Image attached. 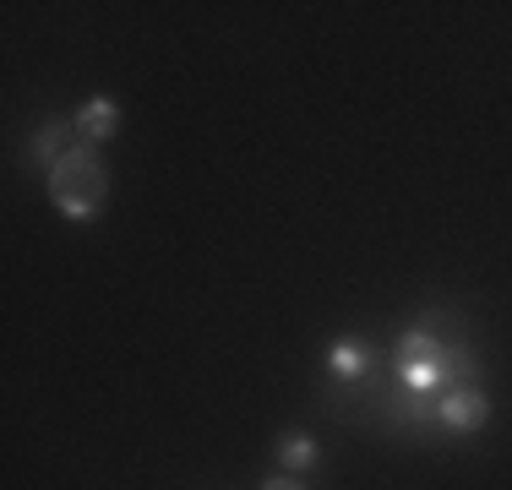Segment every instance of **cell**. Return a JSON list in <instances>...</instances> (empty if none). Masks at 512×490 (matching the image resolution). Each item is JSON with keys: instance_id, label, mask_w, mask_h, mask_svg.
<instances>
[{"instance_id": "cell-5", "label": "cell", "mask_w": 512, "mask_h": 490, "mask_svg": "<svg viewBox=\"0 0 512 490\" xmlns=\"http://www.w3.org/2000/svg\"><path fill=\"white\" fill-rule=\"evenodd\" d=\"M371 365H376V349L365 338H338L333 349H327V371H333L338 382H360Z\"/></svg>"}, {"instance_id": "cell-6", "label": "cell", "mask_w": 512, "mask_h": 490, "mask_svg": "<svg viewBox=\"0 0 512 490\" xmlns=\"http://www.w3.org/2000/svg\"><path fill=\"white\" fill-rule=\"evenodd\" d=\"M447 343L431 333V327H409L404 338H398V365H420V360H442Z\"/></svg>"}, {"instance_id": "cell-1", "label": "cell", "mask_w": 512, "mask_h": 490, "mask_svg": "<svg viewBox=\"0 0 512 490\" xmlns=\"http://www.w3.org/2000/svg\"><path fill=\"white\" fill-rule=\"evenodd\" d=\"M50 196H55V207L71 218V224H93V218L104 213V202H109V169H104L99 147L93 142L71 147V153L50 169Z\"/></svg>"}, {"instance_id": "cell-2", "label": "cell", "mask_w": 512, "mask_h": 490, "mask_svg": "<svg viewBox=\"0 0 512 490\" xmlns=\"http://www.w3.org/2000/svg\"><path fill=\"white\" fill-rule=\"evenodd\" d=\"M485 420H491V398H485L480 387H447L442 398H436V425L453 431V436L480 431Z\"/></svg>"}, {"instance_id": "cell-3", "label": "cell", "mask_w": 512, "mask_h": 490, "mask_svg": "<svg viewBox=\"0 0 512 490\" xmlns=\"http://www.w3.org/2000/svg\"><path fill=\"white\" fill-rule=\"evenodd\" d=\"M71 120H77V137H82V142L99 147V142H109V137L120 131V98L99 93V98H88V104H82Z\"/></svg>"}, {"instance_id": "cell-4", "label": "cell", "mask_w": 512, "mask_h": 490, "mask_svg": "<svg viewBox=\"0 0 512 490\" xmlns=\"http://www.w3.org/2000/svg\"><path fill=\"white\" fill-rule=\"evenodd\" d=\"M66 137H77V120H71V115H55V120H44V131L28 142V164H44V169H55L60 158L71 153V147H66Z\"/></svg>"}, {"instance_id": "cell-8", "label": "cell", "mask_w": 512, "mask_h": 490, "mask_svg": "<svg viewBox=\"0 0 512 490\" xmlns=\"http://www.w3.org/2000/svg\"><path fill=\"white\" fill-rule=\"evenodd\" d=\"M262 490H306V485H300V480H289V474H273V480H267Z\"/></svg>"}, {"instance_id": "cell-7", "label": "cell", "mask_w": 512, "mask_h": 490, "mask_svg": "<svg viewBox=\"0 0 512 490\" xmlns=\"http://www.w3.org/2000/svg\"><path fill=\"white\" fill-rule=\"evenodd\" d=\"M278 463H284V469H311V463H316V441L306 431H289L284 441H278Z\"/></svg>"}]
</instances>
